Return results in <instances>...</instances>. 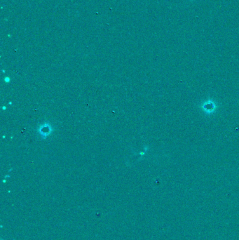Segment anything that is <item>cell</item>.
Instances as JSON below:
<instances>
[{
  "instance_id": "cell-1",
  "label": "cell",
  "mask_w": 239,
  "mask_h": 240,
  "mask_svg": "<svg viewBox=\"0 0 239 240\" xmlns=\"http://www.w3.org/2000/svg\"><path fill=\"white\" fill-rule=\"evenodd\" d=\"M215 105L214 103H208L206 104V105H204V107H203V109L204 110H206V112H211L212 111L215 110Z\"/></svg>"
}]
</instances>
